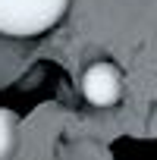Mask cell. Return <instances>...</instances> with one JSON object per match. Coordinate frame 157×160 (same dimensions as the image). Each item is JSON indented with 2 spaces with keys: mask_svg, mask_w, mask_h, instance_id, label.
<instances>
[{
  "mask_svg": "<svg viewBox=\"0 0 157 160\" xmlns=\"http://www.w3.org/2000/svg\"><path fill=\"white\" fill-rule=\"evenodd\" d=\"M151 135H157V110H154V116H151Z\"/></svg>",
  "mask_w": 157,
  "mask_h": 160,
  "instance_id": "cell-4",
  "label": "cell"
},
{
  "mask_svg": "<svg viewBox=\"0 0 157 160\" xmlns=\"http://www.w3.org/2000/svg\"><path fill=\"white\" fill-rule=\"evenodd\" d=\"M72 0H0V35L35 38L50 32Z\"/></svg>",
  "mask_w": 157,
  "mask_h": 160,
  "instance_id": "cell-1",
  "label": "cell"
},
{
  "mask_svg": "<svg viewBox=\"0 0 157 160\" xmlns=\"http://www.w3.org/2000/svg\"><path fill=\"white\" fill-rule=\"evenodd\" d=\"M82 94L91 107H113L123 98V75L110 60H98L82 72Z\"/></svg>",
  "mask_w": 157,
  "mask_h": 160,
  "instance_id": "cell-2",
  "label": "cell"
},
{
  "mask_svg": "<svg viewBox=\"0 0 157 160\" xmlns=\"http://www.w3.org/2000/svg\"><path fill=\"white\" fill-rule=\"evenodd\" d=\"M19 144V116L0 107V160H10Z\"/></svg>",
  "mask_w": 157,
  "mask_h": 160,
  "instance_id": "cell-3",
  "label": "cell"
}]
</instances>
